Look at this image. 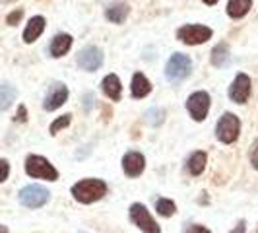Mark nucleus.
Listing matches in <instances>:
<instances>
[{
  "label": "nucleus",
  "instance_id": "nucleus-1",
  "mask_svg": "<svg viewBox=\"0 0 258 233\" xmlns=\"http://www.w3.org/2000/svg\"><path fill=\"white\" fill-rule=\"evenodd\" d=\"M107 193V185L101 179H84L72 187V196L82 204H91L101 200Z\"/></svg>",
  "mask_w": 258,
  "mask_h": 233
},
{
  "label": "nucleus",
  "instance_id": "nucleus-2",
  "mask_svg": "<svg viewBox=\"0 0 258 233\" xmlns=\"http://www.w3.org/2000/svg\"><path fill=\"white\" fill-rule=\"evenodd\" d=\"M192 72V61L184 54V52H175L171 59H169L167 66H165V76H167L169 82L177 84V82H182L184 78L190 76Z\"/></svg>",
  "mask_w": 258,
  "mask_h": 233
},
{
  "label": "nucleus",
  "instance_id": "nucleus-3",
  "mask_svg": "<svg viewBox=\"0 0 258 233\" xmlns=\"http://www.w3.org/2000/svg\"><path fill=\"white\" fill-rule=\"evenodd\" d=\"M26 173L33 179H45V181H56L58 171L41 155H29L26 159Z\"/></svg>",
  "mask_w": 258,
  "mask_h": 233
},
{
  "label": "nucleus",
  "instance_id": "nucleus-4",
  "mask_svg": "<svg viewBox=\"0 0 258 233\" xmlns=\"http://www.w3.org/2000/svg\"><path fill=\"white\" fill-rule=\"evenodd\" d=\"M239 130H241L239 116H235L233 113H225L216 127V134L223 144H233L239 138Z\"/></svg>",
  "mask_w": 258,
  "mask_h": 233
},
{
  "label": "nucleus",
  "instance_id": "nucleus-5",
  "mask_svg": "<svg viewBox=\"0 0 258 233\" xmlns=\"http://www.w3.org/2000/svg\"><path fill=\"white\" fill-rule=\"evenodd\" d=\"M130 220H132V223L136 227H140L144 233H161L157 221L150 216L148 208L144 206V204H140V202H136V204L130 206Z\"/></svg>",
  "mask_w": 258,
  "mask_h": 233
},
{
  "label": "nucleus",
  "instance_id": "nucleus-6",
  "mask_svg": "<svg viewBox=\"0 0 258 233\" xmlns=\"http://www.w3.org/2000/svg\"><path fill=\"white\" fill-rule=\"evenodd\" d=\"M49 200V191L41 185H27L20 191V202L27 208H41Z\"/></svg>",
  "mask_w": 258,
  "mask_h": 233
},
{
  "label": "nucleus",
  "instance_id": "nucleus-7",
  "mask_svg": "<svg viewBox=\"0 0 258 233\" xmlns=\"http://www.w3.org/2000/svg\"><path fill=\"white\" fill-rule=\"evenodd\" d=\"M76 61L80 68H84L88 72H95L103 65V51L99 47H95V45H88V47H84L82 51L78 52Z\"/></svg>",
  "mask_w": 258,
  "mask_h": 233
},
{
  "label": "nucleus",
  "instance_id": "nucleus-8",
  "mask_svg": "<svg viewBox=\"0 0 258 233\" xmlns=\"http://www.w3.org/2000/svg\"><path fill=\"white\" fill-rule=\"evenodd\" d=\"M177 37L186 45H202L212 37V29L206 26H182L177 31Z\"/></svg>",
  "mask_w": 258,
  "mask_h": 233
},
{
  "label": "nucleus",
  "instance_id": "nucleus-9",
  "mask_svg": "<svg viewBox=\"0 0 258 233\" xmlns=\"http://www.w3.org/2000/svg\"><path fill=\"white\" fill-rule=\"evenodd\" d=\"M186 109L192 115L194 121H198V123L204 121L208 116V111H210V95H208L206 91H196V93H192L188 97V101H186Z\"/></svg>",
  "mask_w": 258,
  "mask_h": 233
},
{
  "label": "nucleus",
  "instance_id": "nucleus-10",
  "mask_svg": "<svg viewBox=\"0 0 258 233\" xmlns=\"http://www.w3.org/2000/svg\"><path fill=\"white\" fill-rule=\"evenodd\" d=\"M250 95V78L246 74H237L229 86V99L233 103H245Z\"/></svg>",
  "mask_w": 258,
  "mask_h": 233
},
{
  "label": "nucleus",
  "instance_id": "nucleus-11",
  "mask_svg": "<svg viewBox=\"0 0 258 233\" xmlns=\"http://www.w3.org/2000/svg\"><path fill=\"white\" fill-rule=\"evenodd\" d=\"M144 167H146V159L140 152H128L122 157V169L128 177H138L142 175Z\"/></svg>",
  "mask_w": 258,
  "mask_h": 233
},
{
  "label": "nucleus",
  "instance_id": "nucleus-12",
  "mask_svg": "<svg viewBox=\"0 0 258 233\" xmlns=\"http://www.w3.org/2000/svg\"><path fill=\"white\" fill-rule=\"evenodd\" d=\"M66 99H68V90H66V86L64 84H56V86L49 91V95L45 97V109H47V111H54V109L62 107Z\"/></svg>",
  "mask_w": 258,
  "mask_h": 233
},
{
  "label": "nucleus",
  "instance_id": "nucleus-13",
  "mask_svg": "<svg viewBox=\"0 0 258 233\" xmlns=\"http://www.w3.org/2000/svg\"><path fill=\"white\" fill-rule=\"evenodd\" d=\"M45 31V18L43 16H33L26 26V31H24V41L26 43H33L35 39Z\"/></svg>",
  "mask_w": 258,
  "mask_h": 233
},
{
  "label": "nucleus",
  "instance_id": "nucleus-14",
  "mask_svg": "<svg viewBox=\"0 0 258 233\" xmlns=\"http://www.w3.org/2000/svg\"><path fill=\"white\" fill-rule=\"evenodd\" d=\"M130 90H132V95H134V97L142 99V97H146V95L152 91V84H150V80L144 76L142 72H136V74L132 76V86H130Z\"/></svg>",
  "mask_w": 258,
  "mask_h": 233
},
{
  "label": "nucleus",
  "instance_id": "nucleus-15",
  "mask_svg": "<svg viewBox=\"0 0 258 233\" xmlns=\"http://www.w3.org/2000/svg\"><path fill=\"white\" fill-rule=\"evenodd\" d=\"M72 47V37L68 35V33H60V35H56V37L51 41V54L54 59H58V56H64L68 49Z\"/></svg>",
  "mask_w": 258,
  "mask_h": 233
},
{
  "label": "nucleus",
  "instance_id": "nucleus-16",
  "mask_svg": "<svg viewBox=\"0 0 258 233\" xmlns=\"http://www.w3.org/2000/svg\"><path fill=\"white\" fill-rule=\"evenodd\" d=\"M128 14H130V8L126 4H111V6L107 8L105 16H107V20L113 22V24H122V22L128 18Z\"/></svg>",
  "mask_w": 258,
  "mask_h": 233
},
{
  "label": "nucleus",
  "instance_id": "nucleus-17",
  "mask_svg": "<svg viewBox=\"0 0 258 233\" xmlns=\"http://www.w3.org/2000/svg\"><path fill=\"white\" fill-rule=\"evenodd\" d=\"M101 88H103V91L113 99V101H116V99L120 97V91H122V88H120V80H118L115 74H109L107 78H103Z\"/></svg>",
  "mask_w": 258,
  "mask_h": 233
},
{
  "label": "nucleus",
  "instance_id": "nucleus-18",
  "mask_svg": "<svg viewBox=\"0 0 258 233\" xmlns=\"http://www.w3.org/2000/svg\"><path fill=\"white\" fill-rule=\"evenodd\" d=\"M229 61V47L225 43H220L212 49V54H210V63L216 66V68H221L225 66V63Z\"/></svg>",
  "mask_w": 258,
  "mask_h": 233
},
{
  "label": "nucleus",
  "instance_id": "nucleus-19",
  "mask_svg": "<svg viewBox=\"0 0 258 233\" xmlns=\"http://www.w3.org/2000/svg\"><path fill=\"white\" fill-rule=\"evenodd\" d=\"M250 6H252V0H229V4H227V14L237 20V18H243V16L250 10Z\"/></svg>",
  "mask_w": 258,
  "mask_h": 233
},
{
  "label": "nucleus",
  "instance_id": "nucleus-20",
  "mask_svg": "<svg viewBox=\"0 0 258 233\" xmlns=\"http://www.w3.org/2000/svg\"><path fill=\"white\" fill-rule=\"evenodd\" d=\"M206 161H208V157L204 152H194V154L188 157V163H186L190 175H194V177L200 175V173L204 171V167H206Z\"/></svg>",
  "mask_w": 258,
  "mask_h": 233
},
{
  "label": "nucleus",
  "instance_id": "nucleus-21",
  "mask_svg": "<svg viewBox=\"0 0 258 233\" xmlns=\"http://www.w3.org/2000/svg\"><path fill=\"white\" fill-rule=\"evenodd\" d=\"M18 91L10 84H0V111H6L16 101Z\"/></svg>",
  "mask_w": 258,
  "mask_h": 233
},
{
  "label": "nucleus",
  "instance_id": "nucleus-22",
  "mask_svg": "<svg viewBox=\"0 0 258 233\" xmlns=\"http://www.w3.org/2000/svg\"><path fill=\"white\" fill-rule=\"evenodd\" d=\"M155 210H157V214L159 216H163V218H171L173 214H175V202L173 200H169V198H159L157 202H155Z\"/></svg>",
  "mask_w": 258,
  "mask_h": 233
},
{
  "label": "nucleus",
  "instance_id": "nucleus-23",
  "mask_svg": "<svg viewBox=\"0 0 258 233\" xmlns=\"http://www.w3.org/2000/svg\"><path fill=\"white\" fill-rule=\"evenodd\" d=\"M146 116H148V123L150 125H161L163 123V119H165V111L163 109H150L148 113H146Z\"/></svg>",
  "mask_w": 258,
  "mask_h": 233
},
{
  "label": "nucleus",
  "instance_id": "nucleus-24",
  "mask_svg": "<svg viewBox=\"0 0 258 233\" xmlns=\"http://www.w3.org/2000/svg\"><path fill=\"white\" fill-rule=\"evenodd\" d=\"M70 121H72V116L70 115H62V116H58L54 123L51 125V134L54 136L58 130H62V129H66L68 125H70Z\"/></svg>",
  "mask_w": 258,
  "mask_h": 233
},
{
  "label": "nucleus",
  "instance_id": "nucleus-25",
  "mask_svg": "<svg viewBox=\"0 0 258 233\" xmlns=\"http://www.w3.org/2000/svg\"><path fill=\"white\" fill-rule=\"evenodd\" d=\"M22 18H24V10H14L12 14H8L6 22H8V26H18Z\"/></svg>",
  "mask_w": 258,
  "mask_h": 233
},
{
  "label": "nucleus",
  "instance_id": "nucleus-26",
  "mask_svg": "<svg viewBox=\"0 0 258 233\" xmlns=\"http://www.w3.org/2000/svg\"><path fill=\"white\" fill-rule=\"evenodd\" d=\"M8 173H10V163L6 159H0V183L8 179Z\"/></svg>",
  "mask_w": 258,
  "mask_h": 233
},
{
  "label": "nucleus",
  "instance_id": "nucleus-27",
  "mask_svg": "<svg viewBox=\"0 0 258 233\" xmlns=\"http://www.w3.org/2000/svg\"><path fill=\"white\" fill-rule=\"evenodd\" d=\"M250 163L254 169H258V138L250 146Z\"/></svg>",
  "mask_w": 258,
  "mask_h": 233
},
{
  "label": "nucleus",
  "instance_id": "nucleus-28",
  "mask_svg": "<svg viewBox=\"0 0 258 233\" xmlns=\"http://www.w3.org/2000/svg\"><path fill=\"white\" fill-rule=\"evenodd\" d=\"M16 121H18V123H26V121H27V109H26V105H20V107H18V113H16Z\"/></svg>",
  "mask_w": 258,
  "mask_h": 233
},
{
  "label": "nucleus",
  "instance_id": "nucleus-29",
  "mask_svg": "<svg viewBox=\"0 0 258 233\" xmlns=\"http://www.w3.org/2000/svg\"><path fill=\"white\" fill-rule=\"evenodd\" d=\"M188 233H212L208 227H204V225H192V229Z\"/></svg>",
  "mask_w": 258,
  "mask_h": 233
},
{
  "label": "nucleus",
  "instance_id": "nucleus-30",
  "mask_svg": "<svg viewBox=\"0 0 258 233\" xmlns=\"http://www.w3.org/2000/svg\"><path fill=\"white\" fill-rule=\"evenodd\" d=\"M91 101H93V95L91 93L84 95V109H91Z\"/></svg>",
  "mask_w": 258,
  "mask_h": 233
},
{
  "label": "nucleus",
  "instance_id": "nucleus-31",
  "mask_svg": "<svg viewBox=\"0 0 258 233\" xmlns=\"http://www.w3.org/2000/svg\"><path fill=\"white\" fill-rule=\"evenodd\" d=\"M245 229H246V223L245 221H239V223H237V227H235L231 233H245Z\"/></svg>",
  "mask_w": 258,
  "mask_h": 233
},
{
  "label": "nucleus",
  "instance_id": "nucleus-32",
  "mask_svg": "<svg viewBox=\"0 0 258 233\" xmlns=\"http://www.w3.org/2000/svg\"><path fill=\"white\" fill-rule=\"evenodd\" d=\"M204 2H206V4H210V6H212V4H216L218 0H204Z\"/></svg>",
  "mask_w": 258,
  "mask_h": 233
},
{
  "label": "nucleus",
  "instance_id": "nucleus-33",
  "mask_svg": "<svg viewBox=\"0 0 258 233\" xmlns=\"http://www.w3.org/2000/svg\"><path fill=\"white\" fill-rule=\"evenodd\" d=\"M0 233H8V229H6L4 225H0Z\"/></svg>",
  "mask_w": 258,
  "mask_h": 233
},
{
  "label": "nucleus",
  "instance_id": "nucleus-34",
  "mask_svg": "<svg viewBox=\"0 0 258 233\" xmlns=\"http://www.w3.org/2000/svg\"><path fill=\"white\" fill-rule=\"evenodd\" d=\"M256 233H258V229H256Z\"/></svg>",
  "mask_w": 258,
  "mask_h": 233
}]
</instances>
